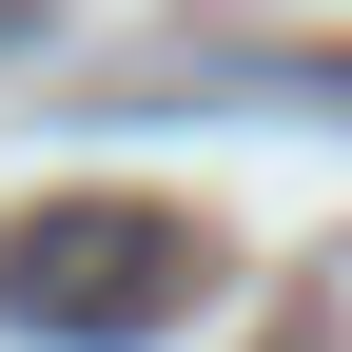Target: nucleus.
Instances as JSON below:
<instances>
[{"label": "nucleus", "instance_id": "f257e3e1", "mask_svg": "<svg viewBox=\"0 0 352 352\" xmlns=\"http://www.w3.org/2000/svg\"><path fill=\"white\" fill-rule=\"evenodd\" d=\"M196 274H215V235L176 196H39V215H0V333H39V352H138L196 314Z\"/></svg>", "mask_w": 352, "mask_h": 352}, {"label": "nucleus", "instance_id": "f03ea898", "mask_svg": "<svg viewBox=\"0 0 352 352\" xmlns=\"http://www.w3.org/2000/svg\"><path fill=\"white\" fill-rule=\"evenodd\" d=\"M0 59H39V0H0Z\"/></svg>", "mask_w": 352, "mask_h": 352}]
</instances>
